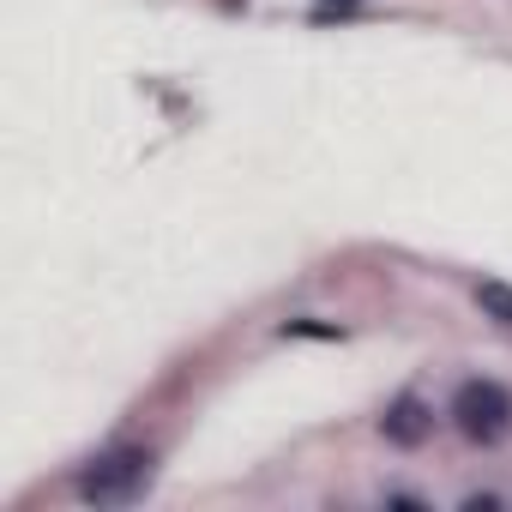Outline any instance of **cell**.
I'll return each mask as SVG.
<instances>
[{
	"instance_id": "obj_3",
	"label": "cell",
	"mask_w": 512,
	"mask_h": 512,
	"mask_svg": "<svg viewBox=\"0 0 512 512\" xmlns=\"http://www.w3.org/2000/svg\"><path fill=\"white\" fill-rule=\"evenodd\" d=\"M428 434V416H422V404L416 398H398L392 404V416H386V440H398V446H416Z\"/></svg>"
},
{
	"instance_id": "obj_2",
	"label": "cell",
	"mask_w": 512,
	"mask_h": 512,
	"mask_svg": "<svg viewBox=\"0 0 512 512\" xmlns=\"http://www.w3.org/2000/svg\"><path fill=\"white\" fill-rule=\"evenodd\" d=\"M452 422H458L464 440L494 446V440H506V428H512V398H506L494 380H470V386H458V398H452Z\"/></svg>"
},
{
	"instance_id": "obj_1",
	"label": "cell",
	"mask_w": 512,
	"mask_h": 512,
	"mask_svg": "<svg viewBox=\"0 0 512 512\" xmlns=\"http://www.w3.org/2000/svg\"><path fill=\"white\" fill-rule=\"evenodd\" d=\"M145 482H151V452L121 446V452H103V458L79 476V494H85L91 506H127V500L145 494Z\"/></svg>"
},
{
	"instance_id": "obj_5",
	"label": "cell",
	"mask_w": 512,
	"mask_h": 512,
	"mask_svg": "<svg viewBox=\"0 0 512 512\" xmlns=\"http://www.w3.org/2000/svg\"><path fill=\"white\" fill-rule=\"evenodd\" d=\"M338 7H356V0H338Z\"/></svg>"
},
{
	"instance_id": "obj_4",
	"label": "cell",
	"mask_w": 512,
	"mask_h": 512,
	"mask_svg": "<svg viewBox=\"0 0 512 512\" xmlns=\"http://www.w3.org/2000/svg\"><path fill=\"white\" fill-rule=\"evenodd\" d=\"M476 302H482L488 314H500V320L512 326V290H506V284H482V290H476Z\"/></svg>"
}]
</instances>
